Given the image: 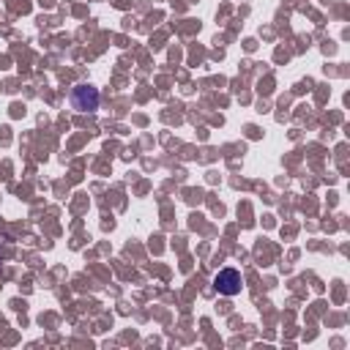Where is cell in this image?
Segmentation results:
<instances>
[{
	"mask_svg": "<svg viewBox=\"0 0 350 350\" xmlns=\"http://www.w3.org/2000/svg\"><path fill=\"white\" fill-rule=\"evenodd\" d=\"M71 104L79 112H96L98 109V90L90 85H77L71 90Z\"/></svg>",
	"mask_w": 350,
	"mask_h": 350,
	"instance_id": "1",
	"label": "cell"
},
{
	"mask_svg": "<svg viewBox=\"0 0 350 350\" xmlns=\"http://www.w3.org/2000/svg\"><path fill=\"white\" fill-rule=\"evenodd\" d=\"M241 273L235 271V268H221L216 276H213V287H216V293H221V295H238L241 293Z\"/></svg>",
	"mask_w": 350,
	"mask_h": 350,
	"instance_id": "2",
	"label": "cell"
}]
</instances>
